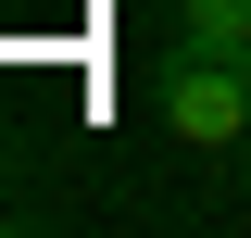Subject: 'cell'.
<instances>
[{
	"label": "cell",
	"mask_w": 251,
	"mask_h": 238,
	"mask_svg": "<svg viewBox=\"0 0 251 238\" xmlns=\"http://www.w3.org/2000/svg\"><path fill=\"white\" fill-rule=\"evenodd\" d=\"M151 125L176 150H201V163H226V150H251V63H226V50H163L151 63Z\"/></svg>",
	"instance_id": "6da1fadb"
},
{
	"label": "cell",
	"mask_w": 251,
	"mask_h": 238,
	"mask_svg": "<svg viewBox=\"0 0 251 238\" xmlns=\"http://www.w3.org/2000/svg\"><path fill=\"white\" fill-rule=\"evenodd\" d=\"M176 38H188V50L251 63V0H176Z\"/></svg>",
	"instance_id": "7a4b0ae2"
},
{
	"label": "cell",
	"mask_w": 251,
	"mask_h": 238,
	"mask_svg": "<svg viewBox=\"0 0 251 238\" xmlns=\"http://www.w3.org/2000/svg\"><path fill=\"white\" fill-rule=\"evenodd\" d=\"M0 226H13V201H0Z\"/></svg>",
	"instance_id": "3957f363"
}]
</instances>
